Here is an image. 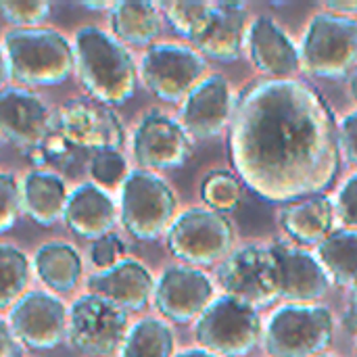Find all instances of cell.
<instances>
[{"mask_svg": "<svg viewBox=\"0 0 357 357\" xmlns=\"http://www.w3.org/2000/svg\"><path fill=\"white\" fill-rule=\"evenodd\" d=\"M0 230L6 232L15 226L23 211V195H21V184H17L13 174H2L0 176Z\"/></svg>", "mask_w": 357, "mask_h": 357, "instance_id": "cell-34", "label": "cell"}, {"mask_svg": "<svg viewBox=\"0 0 357 357\" xmlns=\"http://www.w3.org/2000/svg\"><path fill=\"white\" fill-rule=\"evenodd\" d=\"M73 149L119 151L123 146V126L115 111L94 98H73L52 115V130Z\"/></svg>", "mask_w": 357, "mask_h": 357, "instance_id": "cell-11", "label": "cell"}, {"mask_svg": "<svg viewBox=\"0 0 357 357\" xmlns=\"http://www.w3.org/2000/svg\"><path fill=\"white\" fill-rule=\"evenodd\" d=\"M249 29L247 6L241 2L220 0L213 2L203 31L192 40V48L213 61L232 63L241 59L245 40H249Z\"/></svg>", "mask_w": 357, "mask_h": 357, "instance_id": "cell-20", "label": "cell"}, {"mask_svg": "<svg viewBox=\"0 0 357 357\" xmlns=\"http://www.w3.org/2000/svg\"><path fill=\"white\" fill-rule=\"evenodd\" d=\"M75 69V48L50 27H15L2 42L4 82L25 86H59Z\"/></svg>", "mask_w": 357, "mask_h": 357, "instance_id": "cell-3", "label": "cell"}, {"mask_svg": "<svg viewBox=\"0 0 357 357\" xmlns=\"http://www.w3.org/2000/svg\"><path fill=\"white\" fill-rule=\"evenodd\" d=\"M23 343L13 333L6 318L0 320V356L2 357H23Z\"/></svg>", "mask_w": 357, "mask_h": 357, "instance_id": "cell-38", "label": "cell"}, {"mask_svg": "<svg viewBox=\"0 0 357 357\" xmlns=\"http://www.w3.org/2000/svg\"><path fill=\"white\" fill-rule=\"evenodd\" d=\"M161 6L155 2H115L111 29L121 44L153 46L161 33Z\"/></svg>", "mask_w": 357, "mask_h": 357, "instance_id": "cell-25", "label": "cell"}, {"mask_svg": "<svg viewBox=\"0 0 357 357\" xmlns=\"http://www.w3.org/2000/svg\"><path fill=\"white\" fill-rule=\"evenodd\" d=\"M213 303L211 278L190 266L167 268L155 289L157 310L176 324H188L199 320L203 312Z\"/></svg>", "mask_w": 357, "mask_h": 357, "instance_id": "cell-15", "label": "cell"}, {"mask_svg": "<svg viewBox=\"0 0 357 357\" xmlns=\"http://www.w3.org/2000/svg\"><path fill=\"white\" fill-rule=\"evenodd\" d=\"M126 247H123V241L117 236V234H107L98 241L92 243L90 247V259L96 268L100 270H109L113 268L115 264L121 261V255H123Z\"/></svg>", "mask_w": 357, "mask_h": 357, "instance_id": "cell-36", "label": "cell"}, {"mask_svg": "<svg viewBox=\"0 0 357 357\" xmlns=\"http://www.w3.org/2000/svg\"><path fill=\"white\" fill-rule=\"evenodd\" d=\"M63 220L77 236L94 243L111 234L117 222V207L100 186L86 182L69 195Z\"/></svg>", "mask_w": 357, "mask_h": 357, "instance_id": "cell-23", "label": "cell"}, {"mask_svg": "<svg viewBox=\"0 0 357 357\" xmlns=\"http://www.w3.org/2000/svg\"><path fill=\"white\" fill-rule=\"evenodd\" d=\"M335 215V203L326 195H314L282 205L278 222L295 245L320 247L333 234Z\"/></svg>", "mask_w": 357, "mask_h": 357, "instance_id": "cell-22", "label": "cell"}, {"mask_svg": "<svg viewBox=\"0 0 357 357\" xmlns=\"http://www.w3.org/2000/svg\"><path fill=\"white\" fill-rule=\"evenodd\" d=\"M326 10L333 15H341V17H356L357 15V0H335V2H326Z\"/></svg>", "mask_w": 357, "mask_h": 357, "instance_id": "cell-39", "label": "cell"}, {"mask_svg": "<svg viewBox=\"0 0 357 357\" xmlns=\"http://www.w3.org/2000/svg\"><path fill=\"white\" fill-rule=\"evenodd\" d=\"M349 90H351V96L357 100V69L349 75Z\"/></svg>", "mask_w": 357, "mask_h": 357, "instance_id": "cell-42", "label": "cell"}, {"mask_svg": "<svg viewBox=\"0 0 357 357\" xmlns=\"http://www.w3.org/2000/svg\"><path fill=\"white\" fill-rule=\"evenodd\" d=\"M33 268L38 278L54 293H71L82 278V259L73 245L52 241L36 251Z\"/></svg>", "mask_w": 357, "mask_h": 357, "instance_id": "cell-26", "label": "cell"}, {"mask_svg": "<svg viewBox=\"0 0 357 357\" xmlns=\"http://www.w3.org/2000/svg\"><path fill=\"white\" fill-rule=\"evenodd\" d=\"M341 136L326 98L299 79H264L236 100L228 157L241 182L268 203L324 195L341 167Z\"/></svg>", "mask_w": 357, "mask_h": 357, "instance_id": "cell-1", "label": "cell"}, {"mask_svg": "<svg viewBox=\"0 0 357 357\" xmlns=\"http://www.w3.org/2000/svg\"><path fill=\"white\" fill-rule=\"evenodd\" d=\"M23 211L40 226H54L65 218L67 209V186L61 176L46 169L27 172L21 182Z\"/></svg>", "mask_w": 357, "mask_h": 357, "instance_id": "cell-24", "label": "cell"}, {"mask_svg": "<svg viewBox=\"0 0 357 357\" xmlns=\"http://www.w3.org/2000/svg\"><path fill=\"white\" fill-rule=\"evenodd\" d=\"M335 213L345 230H357V172L341 186L335 201Z\"/></svg>", "mask_w": 357, "mask_h": 357, "instance_id": "cell-35", "label": "cell"}, {"mask_svg": "<svg viewBox=\"0 0 357 357\" xmlns=\"http://www.w3.org/2000/svg\"><path fill=\"white\" fill-rule=\"evenodd\" d=\"M144 86L165 102H184L186 96L207 77L205 56L184 44L159 42L146 48L140 61Z\"/></svg>", "mask_w": 357, "mask_h": 357, "instance_id": "cell-9", "label": "cell"}, {"mask_svg": "<svg viewBox=\"0 0 357 357\" xmlns=\"http://www.w3.org/2000/svg\"><path fill=\"white\" fill-rule=\"evenodd\" d=\"M280 268V293L289 301H318L322 299L333 280L316 253L295 243L278 241L270 245Z\"/></svg>", "mask_w": 357, "mask_h": 357, "instance_id": "cell-19", "label": "cell"}, {"mask_svg": "<svg viewBox=\"0 0 357 357\" xmlns=\"http://www.w3.org/2000/svg\"><path fill=\"white\" fill-rule=\"evenodd\" d=\"M75 69L88 96L119 107L136 90L138 69L130 50L100 27L86 25L75 33Z\"/></svg>", "mask_w": 357, "mask_h": 357, "instance_id": "cell-2", "label": "cell"}, {"mask_svg": "<svg viewBox=\"0 0 357 357\" xmlns=\"http://www.w3.org/2000/svg\"><path fill=\"white\" fill-rule=\"evenodd\" d=\"M29 282V261L17 247H0V307L8 310L19 299Z\"/></svg>", "mask_w": 357, "mask_h": 357, "instance_id": "cell-29", "label": "cell"}, {"mask_svg": "<svg viewBox=\"0 0 357 357\" xmlns=\"http://www.w3.org/2000/svg\"><path fill=\"white\" fill-rule=\"evenodd\" d=\"M121 224L136 241H157L176 222V195L157 174L134 169L121 184Z\"/></svg>", "mask_w": 357, "mask_h": 357, "instance_id": "cell-6", "label": "cell"}, {"mask_svg": "<svg viewBox=\"0 0 357 357\" xmlns=\"http://www.w3.org/2000/svg\"><path fill=\"white\" fill-rule=\"evenodd\" d=\"M349 293H351V307H354V312L357 314V278L351 282V287H349Z\"/></svg>", "mask_w": 357, "mask_h": 357, "instance_id": "cell-41", "label": "cell"}, {"mask_svg": "<svg viewBox=\"0 0 357 357\" xmlns=\"http://www.w3.org/2000/svg\"><path fill=\"white\" fill-rule=\"evenodd\" d=\"M234 228L209 207H190L182 211L167 232L172 255L186 266H213L232 255Z\"/></svg>", "mask_w": 357, "mask_h": 357, "instance_id": "cell-8", "label": "cell"}, {"mask_svg": "<svg viewBox=\"0 0 357 357\" xmlns=\"http://www.w3.org/2000/svg\"><path fill=\"white\" fill-rule=\"evenodd\" d=\"M0 10L17 27H40L50 13V4L42 0H2Z\"/></svg>", "mask_w": 357, "mask_h": 357, "instance_id": "cell-33", "label": "cell"}, {"mask_svg": "<svg viewBox=\"0 0 357 357\" xmlns=\"http://www.w3.org/2000/svg\"><path fill=\"white\" fill-rule=\"evenodd\" d=\"M224 295L249 303L251 307H268L282 299L278 259L268 245H247L222 261L218 272Z\"/></svg>", "mask_w": 357, "mask_h": 357, "instance_id": "cell-10", "label": "cell"}, {"mask_svg": "<svg viewBox=\"0 0 357 357\" xmlns=\"http://www.w3.org/2000/svg\"><path fill=\"white\" fill-rule=\"evenodd\" d=\"M174 347V333L167 322L144 318L128 331L121 345V357H176Z\"/></svg>", "mask_w": 357, "mask_h": 357, "instance_id": "cell-28", "label": "cell"}, {"mask_svg": "<svg viewBox=\"0 0 357 357\" xmlns=\"http://www.w3.org/2000/svg\"><path fill=\"white\" fill-rule=\"evenodd\" d=\"M335 335L333 312L314 303L278 307L264 331V347L272 357H318Z\"/></svg>", "mask_w": 357, "mask_h": 357, "instance_id": "cell-4", "label": "cell"}, {"mask_svg": "<svg viewBox=\"0 0 357 357\" xmlns=\"http://www.w3.org/2000/svg\"><path fill=\"white\" fill-rule=\"evenodd\" d=\"M203 201L209 209L224 213L238 207L243 199V182L238 176L230 172H211L201 186Z\"/></svg>", "mask_w": 357, "mask_h": 357, "instance_id": "cell-31", "label": "cell"}, {"mask_svg": "<svg viewBox=\"0 0 357 357\" xmlns=\"http://www.w3.org/2000/svg\"><path fill=\"white\" fill-rule=\"evenodd\" d=\"M236 102L230 82L220 75H207L182 102L180 123L199 140H209L230 128Z\"/></svg>", "mask_w": 357, "mask_h": 357, "instance_id": "cell-16", "label": "cell"}, {"mask_svg": "<svg viewBox=\"0 0 357 357\" xmlns=\"http://www.w3.org/2000/svg\"><path fill=\"white\" fill-rule=\"evenodd\" d=\"M301 67L324 79H341L357 69V19L333 13L312 17L303 44Z\"/></svg>", "mask_w": 357, "mask_h": 357, "instance_id": "cell-5", "label": "cell"}, {"mask_svg": "<svg viewBox=\"0 0 357 357\" xmlns=\"http://www.w3.org/2000/svg\"><path fill=\"white\" fill-rule=\"evenodd\" d=\"M247 42L255 67L268 79H289L301 67V52L289 33L270 17H257L251 23Z\"/></svg>", "mask_w": 357, "mask_h": 357, "instance_id": "cell-21", "label": "cell"}, {"mask_svg": "<svg viewBox=\"0 0 357 357\" xmlns=\"http://www.w3.org/2000/svg\"><path fill=\"white\" fill-rule=\"evenodd\" d=\"M195 339L218 356L247 357L261 339V318L249 303L222 295L197 320Z\"/></svg>", "mask_w": 357, "mask_h": 357, "instance_id": "cell-7", "label": "cell"}, {"mask_svg": "<svg viewBox=\"0 0 357 357\" xmlns=\"http://www.w3.org/2000/svg\"><path fill=\"white\" fill-rule=\"evenodd\" d=\"M90 176L96 184L102 186H117L123 184L128 174V163L126 157L121 155V151L115 149H107V151H98L92 155L90 159Z\"/></svg>", "mask_w": 357, "mask_h": 357, "instance_id": "cell-32", "label": "cell"}, {"mask_svg": "<svg viewBox=\"0 0 357 357\" xmlns=\"http://www.w3.org/2000/svg\"><path fill=\"white\" fill-rule=\"evenodd\" d=\"M88 293L96 295L121 312H142L155 299L153 274L134 259H121L109 270L88 276Z\"/></svg>", "mask_w": 357, "mask_h": 357, "instance_id": "cell-18", "label": "cell"}, {"mask_svg": "<svg viewBox=\"0 0 357 357\" xmlns=\"http://www.w3.org/2000/svg\"><path fill=\"white\" fill-rule=\"evenodd\" d=\"M0 126L4 138L21 149L36 151L52 130V113L44 100L25 88H6L0 94Z\"/></svg>", "mask_w": 357, "mask_h": 357, "instance_id": "cell-17", "label": "cell"}, {"mask_svg": "<svg viewBox=\"0 0 357 357\" xmlns=\"http://www.w3.org/2000/svg\"><path fill=\"white\" fill-rule=\"evenodd\" d=\"M132 149L136 163L146 172L176 169L192 155L190 134L180 121L161 111H151L140 119Z\"/></svg>", "mask_w": 357, "mask_h": 357, "instance_id": "cell-14", "label": "cell"}, {"mask_svg": "<svg viewBox=\"0 0 357 357\" xmlns=\"http://www.w3.org/2000/svg\"><path fill=\"white\" fill-rule=\"evenodd\" d=\"M176 357H222V356H218V354H213V351H207V349H203V347H192V349H184V351H180Z\"/></svg>", "mask_w": 357, "mask_h": 357, "instance_id": "cell-40", "label": "cell"}, {"mask_svg": "<svg viewBox=\"0 0 357 357\" xmlns=\"http://www.w3.org/2000/svg\"><path fill=\"white\" fill-rule=\"evenodd\" d=\"M128 314L96 295L79 297L69 310V343L88 357L115 354L128 337Z\"/></svg>", "mask_w": 357, "mask_h": 357, "instance_id": "cell-12", "label": "cell"}, {"mask_svg": "<svg viewBox=\"0 0 357 357\" xmlns=\"http://www.w3.org/2000/svg\"><path fill=\"white\" fill-rule=\"evenodd\" d=\"M316 255L333 282L351 287L357 278V230H335L316 249Z\"/></svg>", "mask_w": 357, "mask_h": 357, "instance_id": "cell-27", "label": "cell"}, {"mask_svg": "<svg viewBox=\"0 0 357 357\" xmlns=\"http://www.w3.org/2000/svg\"><path fill=\"white\" fill-rule=\"evenodd\" d=\"M339 136H341V149L347 161L357 165V111L347 113L339 123Z\"/></svg>", "mask_w": 357, "mask_h": 357, "instance_id": "cell-37", "label": "cell"}, {"mask_svg": "<svg viewBox=\"0 0 357 357\" xmlns=\"http://www.w3.org/2000/svg\"><path fill=\"white\" fill-rule=\"evenodd\" d=\"M19 341L38 351L59 347L69 335V314L65 303L44 291L23 295L6 316Z\"/></svg>", "mask_w": 357, "mask_h": 357, "instance_id": "cell-13", "label": "cell"}, {"mask_svg": "<svg viewBox=\"0 0 357 357\" xmlns=\"http://www.w3.org/2000/svg\"><path fill=\"white\" fill-rule=\"evenodd\" d=\"M161 10L165 13L169 25L186 40H195L209 15H211V8H213V2H190V0H178V2H163L159 4Z\"/></svg>", "mask_w": 357, "mask_h": 357, "instance_id": "cell-30", "label": "cell"}, {"mask_svg": "<svg viewBox=\"0 0 357 357\" xmlns=\"http://www.w3.org/2000/svg\"><path fill=\"white\" fill-rule=\"evenodd\" d=\"M318 357H339V356H318Z\"/></svg>", "mask_w": 357, "mask_h": 357, "instance_id": "cell-43", "label": "cell"}]
</instances>
